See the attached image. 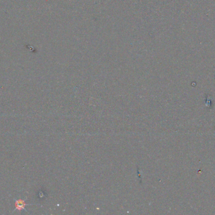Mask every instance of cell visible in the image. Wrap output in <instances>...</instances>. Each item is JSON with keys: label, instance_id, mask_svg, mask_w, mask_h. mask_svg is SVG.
Listing matches in <instances>:
<instances>
[{"label": "cell", "instance_id": "6da1fadb", "mask_svg": "<svg viewBox=\"0 0 215 215\" xmlns=\"http://www.w3.org/2000/svg\"><path fill=\"white\" fill-rule=\"evenodd\" d=\"M15 205L16 209L18 210L19 211H21L22 210L25 209V207L27 205V204H26V203H25V201H23V200L18 199L15 201Z\"/></svg>", "mask_w": 215, "mask_h": 215}]
</instances>
